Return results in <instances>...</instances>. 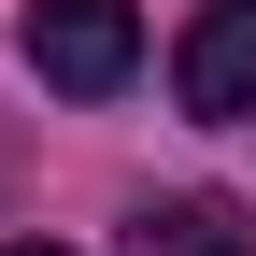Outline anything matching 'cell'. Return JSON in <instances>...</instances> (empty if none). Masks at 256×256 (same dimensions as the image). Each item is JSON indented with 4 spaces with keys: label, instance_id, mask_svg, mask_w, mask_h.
<instances>
[{
    "label": "cell",
    "instance_id": "6da1fadb",
    "mask_svg": "<svg viewBox=\"0 0 256 256\" xmlns=\"http://www.w3.org/2000/svg\"><path fill=\"white\" fill-rule=\"evenodd\" d=\"M28 72H43L57 100H114V86L142 72V14H128V0H43V14H28Z\"/></svg>",
    "mask_w": 256,
    "mask_h": 256
},
{
    "label": "cell",
    "instance_id": "7a4b0ae2",
    "mask_svg": "<svg viewBox=\"0 0 256 256\" xmlns=\"http://www.w3.org/2000/svg\"><path fill=\"white\" fill-rule=\"evenodd\" d=\"M171 100L200 114V128L256 114V0H214V14H200V28L171 43Z\"/></svg>",
    "mask_w": 256,
    "mask_h": 256
},
{
    "label": "cell",
    "instance_id": "277c9868",
    "mask_svg": "<svg viewBox=\"0 0 256 256\" xmlns=\"http://www.w3.org/2000/svg\"><path fill=\"white\" fill-rule=\"evenodd\" d=\"M14 256H57V242H14Z\"/></svg>",
    "mask_w": 256,
    "mask_h": 256
},
{
    "label": "cell",
    "instance_id": "3957f363",
    "mask_svg": "<svg viewBox=\"0 0 256 256\" xmlns=\"http://www.w3.org/2000/svg\"><path fill=\"white\" fill-rule=\"evenodd\" d=\"M128 256H256V228L228 200H156L142 228H128Z\"/></svg>",
    "mask_w": 256,
    "mask_h": 256
}]
</instances>
